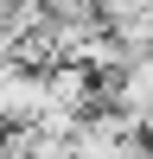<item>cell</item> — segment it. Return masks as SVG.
Segmentation results:
<instances>
[{"mask_svg": "<svg viewBox=\"0 0 153 159\" xmlns=\"http://www.w3.org/2000/svg\"><path fill=\"white\" fill-rule=\"evenodd\" d=\"M134 134H140V140H153V102H147V108L134 115Z\"/></svg>", "mask_w": 153, "mask_h": 159, "instance_id": "obj_1", "label": "cell"}, {"mask_svg": "<svg viewBox=\"0 0 153 159\" xmlns=\"http://www.w3.org/2000/svg\"><path fill=\"white\" fill-rule=\"evenodd\" d=\"M19 7H45V0H19Z\"/></svg>", "mask_w": 153, "mask_h": 159, "instance_id": "obj_2", "label": "cell"}, {"mask_svg": "<svg viewBox=\"0 0 153 159\" xmlns=\"http://www.w3.org/2000/svg\"><path fill=\"white\" fill-rule=\"evenodd\" d=\"M0 140H7V134H0Z\"/></svg>", "mask_w": 153, "mask_h": 159, "instance_id": "obj_3", "label": "cell"}]
</instances>
